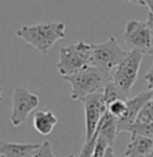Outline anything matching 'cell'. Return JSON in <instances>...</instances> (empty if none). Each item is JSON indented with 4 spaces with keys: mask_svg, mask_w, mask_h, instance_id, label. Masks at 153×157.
Returning a JSON list of instances; mask_svg holds the SVG:
<instances>
[{
    "mask_svg": "<svg viewBox=\"0 0 153 157\" xmlns=\"http://www.w3.org/2000/svg\"><path fill=\"white\" fill-rule=\"evenodd\" d=\"M16 36L33 46L42 54H47L56 42L66 36V24L62 22L23 26L16 30Z\"/></svg>",
    "mask_w": 153,
    "mask_h": 157,
    "instance_id": "obj_1",
    "label": "cell"
},
{
    "mask_svg": "<svg viewBox=\"0 0 153 157\" xmlns=\"http://www.w3.org/2000/svg\"><path fill=\"white\" fill-rule=\"evenodd\" d=\"M63 78L71 85V99L74 101H81L83 97L93 93L104 91L105 86L112 81V75H108L93 65H89Z\"/></svg>",
    "mask_w": 153,
    "mask_h": 157,
    "instance_id": "obj_2",
    "label": "cell"
},
{
    "mask_svg": "<svg viewBox=\"0 0 153 157\" xmlns=\"http://www.w3.org/2000/svg\"><path fill=\"white\" fill-rule=\"evenodd\" d=\"M91 51L93 44L82 40L62 47L59 50V59L56 63L58 73L62 77H67L91 65Z\"/></svg>",
    "mask_w": 153,
    "mask_h": 157,
    "instance_id": "obj_3",
    "label": "cell"
},
{
    "mask_svg": "<svg viewBox=\"0 0 153 157\" xmlns=\"http://www.w3.org/2000/svg\"><path fill=\"white\" fill-rule=\"evenodd\" d=\"M126 51L118 46V42L114 36H110L104 43L93 44L91 51V65L98 67L108 75H112L116 67L125 59Z\"/></svg>",
    "mask_w": 153,
    "mask_h": 157,
    "instance_id": "obj_4",
    "label": "cell"
},
{
    "mask_svg": "<svg viewBox=\"0 0 153 157\" xmlns=\"http://www.w3.org/2000/svg\"><path fill=\"white\" fill-rule=\"evenodd\" d=\"M142 58H144V52L140 50L132 48L130 51H128L125 59L116 67V70L112 74V81L129 94L137 81Z\"/></svg>",
    "mask_w": 153,
    "mask_h": 157,
    "instance_id": "obj_5",
    "label": "cell"
},
{
    "mask_svg": "<svg viewBox=\"0 0 153 157\" xmlns=\"http://www.w3.org/2000/svg\"><path fill=\"white\" fill-rule=\"evenodd\" d=\"M81 102L85 106V137L89 141L95 134L101 120L108 112V105L105 102L104 91L89 94L81 99Z\"/></svg>",
    "mask_w": 153,
    "mask_h": 157,
    "instance_id": "obj_6",
    "label": "cell"
},
{
    "mask_svg": "<svg viewBox=\"0 0 153 157\" xmlns=\"http://www.w3.org/2000/svg\"><path fill=\"white\" fill-rule=\"evenodd\" d=\"M124 42L129 46L130 50H140L144 54H149L153 47V31L149 22H138L130 20L125 26L122 34Z\"/></svg>",
    "mask_w": 153,
    "mask_h": 157,
    "instance_id": "obj_7",
    "label": "cell"
},
{
    "mask_svg": "<svg viewBox=\"0 0 153 157\" xmlns=\"http://www.w3.org/2000/svg\"><path fill=\"white\" fill-rule=\"evenodd\" d=\"M39 106V97L28 89L23 86H17L13 90L12 95V113L11 124L15 128L23 125L27 121L30 113H33Z\"/></svg>",
    "mask_w": 153,
    "mask_h": 157,
    "instance_id": "obj_8",
    "label": "cell"
},
{
    "mask_svg": "<svg viewBox=\"0 0 153 157\" xmlns=\"http://www.w3.org/2000/svg\"><path fill=\"white\" fill-rule=\"evenodd\" d=\"M152 98V90H148V91H144V93H140L138 95L133 98H129L126 101L128 103V109H126V113L122 118L118 120V130L120 133H122L124 129L128 126V125L136 122L138 114H140L141 109L144 108L147 103L151 101Z\"/></svg>",
    "mask_w": 153,
    "mask_h": 157,
    "instance_id": "obj_9",
    "label": "cell"
},
{
    "mask_svg": "<svg viewBox=\"0 0 153 157\" xmlns=\"http://www.w3.org/2000/svg\"><path fill=\"white\" fill-rule=\"evenodd\" d=\"M153 152V138L140 134H132L125 149V157H147Z\"/></svg>",
    "mask_w": 153,
    "mask_h": 157,
    "instance_id": "obj_10",
    "label": "cell"
},
{
    "mask_svg": "<svg viewBox=\"0 0 153 157\" xmlns=\"http://www.w3.org/2000/svg\"><path fill=\"white\" fill-rule=\"evenodd\" d=\"M42 144H22V142L0 141V155L4 157H31Z\"/></svg>",
    "mask_w": 153,
    "mask_h": 157,
    "instance_id": "obj_11",
    "label": "cell"
},
{
    "mask_svg": "<svg viewBox=\"0 0 153 157\" xmlns=\"http://www.w3.org/2000/svg\"><path fill=\"white\" fill-rule=\"evenodd\" d=\"M58 124V117L50 110H39L33 118V126L39 134H50Z\"/></svg>",
    "mask_w": 153,
    "mask_h": 157,
    "instance_id": "obj_12",
    "label": "cell"
},
{
    "mask_svg": "<svg viewBox=\"0 0 153 157\" xmlns=\"http://www.w3.org/2000/svg\"><path fill=\"white\" fill-rule=\"evenodd\" d=\"M104 97L106 105H109L110 102L117 101V99H129V93L124 91L113 81H110L104 89Z\"/></svg>",
    "mask_w": 153,
    "mask_h": 157,
    "instance_id": "obj_13",
    "label": "cell"
},
{
    "mask_svg": "<svg viewBox=\"0 0 153 157\" xmlns=\"http://www.w3.org/2000/svg\"><path fill=\"white\" fill-rule=\"evenodd\" d=\"M124 132H129L130 134H140L145 137L153 138V122H133L124 129Z\"/></svg>",
    "mask_w": 153,
    "mask_h": 157,
    "instance_id": "obj_14",
    "label": "cell"
},
{
    "mask_svg": "<svg viewBox=\"0 0 153 157\" xmlns=\"http://www.w3.org/2000/svg\"><path fill=\"white\" fill-rule=\"evenodd\" d=\"M128 99H117V101H113L108 105V112L114 116L117 120L122 118L126 113V109H128V103H126Z\"/></svg>",
    "mask_w": 153,
    "mask_h": 157,
    "instance_id": "obj_15",
    "label": "cell"
},
{
    "mask_svg": "<svg viewBox=\"0 0 153 157\" xmlns=\"http://www.w3.org/2000/svg\"><path fill=\"white\" fill-rule=\"evenodd\" d=\"M136 121L137 122H153V90H152L151 101L141 109V112L138 114Z\"/></svg>",
    "mask_w": 153,
    "mask_h": 157,
    "instance_id": "obj_16",
    "label": "cell"
},
{
    "mask_svg": "<svg viewBox=\"0 0 153 157\" xmlns=\"http://www.w3.org/2000/svg\"><path fill=\"white\" fill-rule=\"evenodd\" d=\"M31 157H55L54 151H52V146L50 144V141H44L39 148L33 153Z\"/></svg>",
    "mask_w": 153,
    "mask_h": 157,
    "instance_id": "obj_17",
    "label": "cell"
},
{
    "mask_svg": "<svg viewBox=\"0 0 153 157\" xmlns=\"http://www.w3.org/2000/svg\"><path fill=\"white\" fill-rule=\"evenodd\" d=\"M145 79H147V82H148L149 90H153V65H152L151 69L148 70V73L145 74Z\"/></svg>",
    "mask_w": 153,
    "mask_h": 157,
    "instance_id": "obj_18",
    "label": "cell"
},
{
    "mask_svg": "<svg viewBox=\"0 0 153 157\" xmlns=\"http://www.w3.org/2000/svg\"><path fill=\"white\" fill-rule=\"evenodd\" d=\"M145 7H148V10H149L148 19L153 20V0H145Z\"/></svg>",
    "mask_w": 153,
    "mask_h": 157,
    "instance_id": "obj_19",
    "label": "cell"
},
{
    "mask_svg": "<svg viewBox=\"0 0 153 157\" xmlns=\"http://www.w3.org/2000/svg\"><path fill=\"white\" fill-rule=\"evenodd\" d=\"M126 3H132L134 6H140V7H145V0H124Z\"/></svg>",
    "mask_w": 153,
    "mask_h": 157,
    "instance_id": "obj_20",
    "label": "cell"
},
{
    "mask_svg": "<svg viewBox=\"0 0 153 157\" xmlns=\"http://www.w3.org/2000/svg\"><path fill=\"white\" fill-rule=\"evenodd\" d=\"M105 157H117V156L114 155V152H113V146H109V148L106 149Z\"/></svg>",
    "mask_w": 153,
    "mask_h": 157,
    "instance_id": "obj_21",
    "label": "cell"
},
{
    "mask_svg": "<svg viewBox=\"0 0 153 157\" xmlns=\"http://www.w3.org/2000/svg\"><path fill=\"white\" fill-rule=\"evenodd\" d=\"M148 22H149V24H151V27H152V31H153V20H151V19H148ZM151 58L153 59V47H152V50L149 51V54H148Z\"/></svg>",
    "mask_w": 153,
    "mask_h": 157,
    "instance_id": "obj_22",
    "label": "cell"
},
{
    "mask_svg": "<svg viewBox=\"0 0 153 157\" xmlns=\"http://www.w3.org/2000/svg\"><path fill=\"white\" fill-rule=\"evenodd\" d=\"M147 157H153V152H152V153H151V155H148V156H147Z\"/></svg>",
    "mask_w": 153,
    "mask_h": 157,
    "instance_id": "obj_23",
    "label": "cell"
},
{
    "mask_svg": "<svg viewBox=\"0 0 153 157\" xmlns=\"http://www.w3.org/2000/svg\"><path fill=\"white\" fill-rule=\"evenodd\" d=\"M69 157H75V156H74V155H70V156H69Z\"/></svg>",
    "mask_w": 153,
    "mask_h": 157,
    "instance_id": "obj_24",
    "label": "cell"
},
{
    "mask_svg": "<svg viewBox=\"0 0 153 157\" xmlns=\"http://www.w3.org/2000/svg\"><path fill=\"white\" fill-rule=\"evenodd\" d=\"M2 157H4V156H2Z\"/></svg>",
    "mask_w": 153,
    "mask_h": 157,
    "instance_id": "obj_25",
    "label": "cell"
},
{
    "mask_svg": "<svg viewBox=\"0 0 153 157\" xmlns=\"http://www.w3.org/2000/svg\"><path fill=\"white\" fill-rule=\"evenodd\" d=\"M67 157H69V156H67Z\"/></svg>",
    "mask_w": 153,
    "mask_h": 157,
    "instance_id": "obj_26",
    "label": "cell"
}]
</instances>
